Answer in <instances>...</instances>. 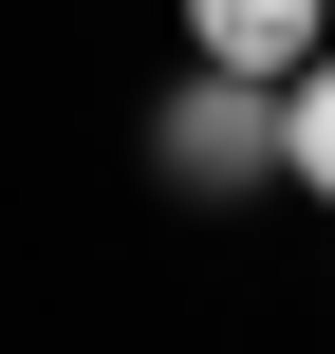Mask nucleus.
I'll use <instances>...</instances> for the list:
<instances>
[{
    "label": "nucleus",
    "instance_id": "obj_1",
    "mask_svg": "<svg viewBox=\"0 0 335 354\" xmlns=\"http://www.w3.org/2000/svg\"><path fill=\"white\" fill-rule=\"evenodd\" d=\"M149 187H168V205L298 187V112H280V75H224V56H186V75L149 93Z\"/></svg>",
    "mask_w": 335,
    "mask_h": 354
},
{
    "label": "nucleus",
    "instance_id": "obj_2",
    "mask_svg": "<svg viewBox=\"0 0 335 354\" xmlns=\"http://www.w3.org/2000/svg\"><path fill=\"white\" fill-rule=\"evenodd\" d=\"M168 19H186V56H224V75H298L335 0H168Z\"/></svg>",
    "mask_w": 335,
    "mask_h": 354
},
{
    "label": "nucleus",
    "instance_id": "obj_3",
    "mask_svg": "<svg viewBox=\"0 0 335 354\" xmlns=\"http://www.w3.org/2000/svg\"><path fill=\"white\" fill-rule=\"evenodd\" d=\"M280 112H298V205H335V37L280 75Z\"/></svg>",
    "mask_w": 335,
    "mask_h": 354
}]
</instances>
